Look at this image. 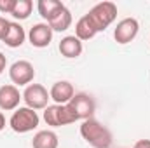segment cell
<instances>
[{"instance_id": "cell-1", "label": "cell", "mask_w": 150, "mask_h": 148, "mask_svg": "<svg viewBox=\"0 0 150 148\" xmlns=\"http://www.w3.org/2000/svg\"><path fill=\"white\" fill-rule=\"evenodd\" d=\"M82 138L94 148H110L112 145V132L101 125L96 118H87L80 125Z\"/></svg>"}, {"instance_id": "cell-2", "label": "cell", "mask_w": 150, "mask_h": 148, "mask_svg": "<svg viewBox=\"0 0 150 148\" xmlns=\"http://www.w3.org/2000/svg\"><path fill=\"white\" fill-rule=\"evenodd\" d=\"M86 16L94 25L96 32H105L117 18V5L113 2H100Z\"/></svg>"}, {"instance_id": "cell-3", "label": "cell", "mask_w": 150, "mask_h": 148, "mask_svg": "<svg viewBox=\"0 0 150 148\" xmlns=\"http://www.w3.org/2000/svg\"><path fill=\"white\" fill-rule=\"evenodd\" d=\"M38 120H40V118H38L37 111L32 110V108H28V106H25V108H18V110L12 113L11 120H9V125L12 127L14 132L23 134V132L33 131L38 125Z\"/></svg>"}, {"instance_id": "cell-4", "label": "cell", "mask_w": 150, "mask_h": 148, "mask_svg": "<svg viewBox=\"0 0 150 148\" xmlns=\"http://www.w3.org/2000/svg\"><path fill=\"white\" fill-rule=\"evenodd\" d=\"M23 99H25L28 108L42 110V108H47V101L51 99V96H49V92L44 85L30 84V85H26V89L23 92Z\"/></svg>"}, {"instance_id": "cell-5", "label": "cell", "mask_w": 150, "mask_h": 148, "mask_svg": "<svg viewBox=\"0 0 150 148\" xmlns=\"http://www.w3.org/2000/svg\"><path fill=\"white\" fill-rule=\"evenodd\" d=\"M68 106L74 110L77 120H80V118H82V120L93 118V113H94V110H96V103H94V99H93L89 94H86V92H79V94H75L74 98L70 99Z\"/></svg>"}, {"instance_id": "cell-6", "label": "cell", "mask_w": 150, "mask_h": 148, "mask_svg": "<svg viewBox=\"0 0 150 148\" xmlns=\"http://www.w3.org/2000/svg\"><path fill=\"white\" fill-rule=\"evenodd\" d=\"M138 30H140V25L134 18H126L122 21L117 23L115 26V32H113V38L117 44H129L131 40H134V37L138 35Z\"/></svg>"}, {"instance_id": "cell-7", "label": "cell", "mask_w": 150, "mask_h": 148, "mask_svg": "<svg viewBox=\"0 0 150 148\" xmlns=\"http://www.w3.org/2000/svg\"><path fill=\"white\" fill-rule=\"evenodd\" d=\"M9 77L11 80L16 84V85H26L33 80L35 77V70H33V65L30 61H16L11 68H9Z\"/></svg>"}, {"instance_id": "cell-8", "label": "cell", "mask_w": 150, "mask_h": 148, "mask_svg": "<svg viewBox=\"0 0 150 148\" xmlns=\"http://www.w3.org/2000/svg\"><path fill=\"white\" fill-rule=\"evenodd\" d=\"M28 38H30V44L33 47H47L52 40V30L47 23H37L32 26L30 33H28Z\"/></svg>"}, {"instance_id": "cell-9", "label": "cell", "mask_w": 150, "mask_h": 148, "mask_svg": "<svg viewBox=\"0 0 150 148\" xmlns=\"http://www.w3.org/2000/svg\"><path fill=\"white\" fill-rule=\"evenodd\" d=\"M49 96H51V99L56 101V105H67V103H70V99L75 96L74 85L70 82H67V80H59V82H56L51 87Z\"/></svg>"}, {"instance_id": "cell-10", "label": "cell", "mask_w": 150, "mask_h": 148, "mask_svg": "<svg viewBox=\"0 0 150 148\" xmlns=\"http://www.w3.org/2000/svg\"><path fill=\"white\" fill-rule=\"evenodd\" d=\"M21 94L18 91L16 85H2L0 87V108L5 111L16 110L19 101H21Z\"/></svg>"}, {"instance_id": "cell-11", "label": "cell", "mask_w": 150, "mask_h": 148, "mask_svg": "<svg viewBox=\"0 0 150 148\" xmlns=\"http://www.w3.org/2000/svg\"><path fill=\"white\" fill-rule=\"evenodd\" d=\"M47 25L51 26L52 32H65V30H68L70 25H72V12L63 5V7H59V9L54 12V16L47 21Z\"/></svg>"}, {"instance_id": "cell-12", "label": "cell", "mask_w": 150, "mask_h": 148, "mask_svg": "<svg viewBox=\"0 0 150 148\" xmlns=\"http://www.w3.org/2000/svg\"><path fill=\"white\" fill-rule=\"evenodd\" d=\"M59 52H61V56H65L68 59L79 58L82 54V42L75 35H68V37L61 38V42H59Z\"/></svg>"}, {"instance_id": "cell-13", "label": "cell", "mask_w": 150, "mask_h": 148, "mask_svg": "<svg viewBox=\"0 0 150 148\" xmlns=\"http://www.w3.org/2000/svg\"><path fill=\"white\" fill-rule=\"evenodd\" d=\"M25 28L19 25V23H11L9 25V32L4 38V44L9 45V47H21L23 42H25Z\"/></svg>"}, {"instance_id": "cell-14", "label": "cell", "mask_w": 150, "mask_h": 148, "mask_svg": "<svg viewBox=\"0 0 150 148\" xmlns=\"http://www.w3.org/2000/svg\"><path fill=\"white\" fill-rule=\"evenodd\" d=\"M96 33H98V32H96L94 25H93V23L89 21V18L84 14V16L77 21V25H75V37L82 42V40H89V38H93Z\"/></svg>"}, {"instance_id": "cell-15", "label": "cell", "mask_w": 150, "mask_h": 148, "mask_svg": "<svg viewBox=\"0 0 150 148\" xmlns=\"http://www.w3.org/2000/svg\"><path fill=\"white\" fill-rule=\"evenodd\" d=\"M33 148H58V136L52 131H38L32 141Z\"/></svg>"}, {"instance_id": "cell-16", "label": "cell", "mask_w": 150, "mask_h": 148, "mask_svg": "<svg viewBox=\"0 0 150 148\" xmlns=\"http://www.w3.org/2000/svg\"><path fill=\"white\" fill-rule=\"evenodd\" d=\"M59 7H63V4L58 2V0H38V4H37L38 14H40L44 19H47V21L54 16V12H56Z\"/></svg>"}, {"instance_id": "cell-17", "label": "cell", "mask_w": 150, "mask_h": 148, "mask_svg": "<svg viewBox=\"0 0 150 148\" xmlns=\"http://www.w3.org/2000/svg\"><path fill=\"white\" fill-rule=\"evenodd\" d=\"M32 9H33L32 0H16L14 11H12L11 14H12L16 19H26V18L32 14Z\"/></svg>"}, {"instance_id": "cell-18", "label": "cell", "mask_w": 150, "mask_h": 148, "mask_svg": "<svg viewBox=\"0 0 150 148\" xmlns=\"http://www.w3.org/2000/svg\"><path fill=\"white\" fill-rule=\"evenodd\" d=\"M44 120L47 125H52V127H59L58 124V105H52V106H47L44 111Z\"/></svg>"}, {"instance_id": "cell-19", "label": "cell", "mask_w": 150, "mask_h": 148, "mask_svg": "<svg viewBox=\"0 0 150 148\" xmlns=\"http://www.w3.org/2000/svg\"><path fill=\"white\" fill-rule=\"evenodd\" d=\"M14 5H16V0H0V12L11 14L14 11Z\"/></svg>"}, {"instance_id": "cell-20", "label": "cell", "mask_w": 150, "mask_h": 148, "mask_svg": "<svg viewBox=\"0 0 150 148\" xmlns=\"http://www.w3.org/2000/svg\"><path fill=\"white\" fill-rule=\"evenodd\" d=\"M9 25H11V21H7L5 18H2V16H0V40H4V38H5L7 32H9Z\"/></svg>"}, {"instance_id": "cell-21", "label": "cell", "mask_w": 150, "mask_h": 148, "mask_svg": "<svg viewBox=\"0 0 150 148\" xmlns=\"http://www.w3.org/2000/svg\"><path fill=\"white\" fill-rule=\"evenodd\" d=\"M133 148H150V140H140Z\"/></svg>"}, {"instance_id": "cell-22", "label": "cell", "mask_w": 150, "mask_h": 148, "mask_svg": "<svg viewBox=\"0 0 150 148\" xmlns=\"http://www.w3.org/2000/svg\"><path fill=\"white\" fill-rule=\"evenodd\" d=\"M5 66H7V59H5V56L0 52V73L5 70Z\"/></svg>"}, {"instance_id": "cell-23", "label": "cell", "mask_w": 150, "mask_h": 148, "mask_svg": "<svg viewBox=\"0 0 150 148\" xmlns=\"http://www.w3.org/2000/svg\"><path fill=\"white\" fill-rule=\"evenodd\" d=\"M5 127V117H4V113L0 111V131Z\"/></svg>"}]
</instances>
